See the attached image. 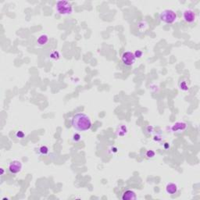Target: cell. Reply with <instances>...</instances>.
<instances>
[{
	"instance_id": "obj_1",
	"label": "cell",
	"mask_w": 200,
	"mask_h": 200,
	"mask_svg": "<svg viewBox=\"0 0 200 200\" xmlns=\"http://www.w3.org/2000/svg\"><path fill=\"white\" fill-rule=\"evenodd\" d=\"M72 127L78 131H85L89 130L91 127L90 117L85 113H79L75 114L72 118Z\"/></svg>"
},
{
	"instance_id": "obj_2",
	"label": "cell",
	"mask_w": 200,
	"mask_h": 200,
	"mask_svg": "<svg viewBox=\"0 0 200 200\" xmlns=\"http://www.w3.org/2000/svg\"><path fill=\"white\" fill-rule=\"evenodd\" d=\"M56 11L60 15H70L73 13V6L69 1H58L56 3Z\"/></svg>"
},
{
	"instance_id": "obj_9",
	"label": "cell",
	"mask_w": 200,
	"mask_h": 200,
	"mask_svg": "<svg viewBox=\"0 0 200 200\" xmlns=\"http://www.w3.org/2000/svg\"><path fill=\"white\" fill-rule=\"evenodd\" d=\"M177 185L174 183H168L166 186V192L170 195H174L177 193Z\"/></svg>"
},
{
	"instance_id": "obj_5",
	"label": "cell",
	"mask_w": 200,
	"mask_h": 200,
	"mask_svg": "<svg viewBox=\"0 0 200 200\" xmlns=\"http://www.w3.org/2000/svg\"><path fill=\"white\" fill-rule=\"evenodd\" d=\"M183 19L186 23H192L196 20V14L192 10H185L183 12Z\"/></svg>"
},
{
	"instance_id": "obj_15",
	"label": "cell",
	"mask_w": 200,
	"mask_h": 200,
	"mask_svg": "<svg viewBox=\"0 0 200 200\" xmlns=\"http://www.w3.org/2000/svg\"><path fill=\"white\" fill-rule=\"evenodd\" d=\"M146 156L148 158H153L155 156V152L153 150H148L146 152Z\"/></svg>"
},
{
	"instance_id": "obj_3",
	"label": "cell",
	"mask_w": 200,
	"mask_h": 200,
	"mask_svg": "<svg viewBox=\"0 0 200 200\" xmlns=\"http://www.w3.org/2000/svg\"><path fill=\"white\" fill-rule=\"evenodd\" d=\"M159 18L162 21L167 23H173L177 20V16L175 11L172 10H165L162 12Z\"/></svg>"
},
{
	"instance_id": "obj_7",
	"label": "cell",
	"mask_w": 200,
	"mask_h": 200,
	"mask_svg": "<svg viewBox=\"0 0 200 200\" xmlns=\"http://www.w3.org/2000/svg\"><path fill=\"white\" fill-rule=\"evenodd\" d=\"M187 125L186 123L185 122H177L171 127V131L173 132H182L185 130H186Z\"/></svg>"
},
{
	"instance_id": "obj_6",
	"label": "cell",
	"mask_w": 200,
	"mask_h": 200,
	"mask_svg": "<svg viewBox=\"0 0 200 200\" xmlns=\"http://www.w3.org/2000/svg\"><path fill=\"white\" fill-rule=\"evenodd\" d=\"M22 170V163L19 160H14L9 165V171L12 174H17Z\"/></svg>"
},
{
	"instance_id": "obj_14",
	"label": "cell",
	"mask_w": 200,
	"mask_h": 200,
	"mask_svg": "<svg viewBox=\"0 0 200 200\" xmlns=\"http://www.w3.org/2000/svg\"><path fill=\"white\" fill-rule=\"evenodd\" d=\"M39 152H40L42 155H46V154L49 152V148L45 146H42V147L39 149Z\"/></svg>"
},
{
	"instance_id": "obj_11",
	"label": "cell",
	"mask_w": 200,
	"mask_h": 200,
	"mask_svg": "<svg viewBox=\"0 0 200 200\" xmlns=\"http://www.w3.org/2000/svg\"><path fill=\"white\" fill-rule=\"evenodd\" d=\"M179 88H180V89L182 90V91H189V85H188V84H187L186 81L185 80H181V82H179Z\"/></svg>"
},
{
	"instance_id": "obj_18",
	"label": "cell",
	"mask_w": 200,
	"mask_h": 200,
	"mask_svg": "<svg viewBox=\"0 0 200 200\" xmlns=\"http://www.w3.org/2000/svg\"><path fill=\"white\" fill-rule=\"evenodd\" d=\"M17 136L20 138H23V137H24V133H23V131H18V132L17 133Z\"/></svg>"
},
{
	"instance_id": "obj_16",
	"label": "cell",
	"mask_w": 200,
	"mask_h": 200,
	"mask_svg": "<svg viewBox=\"0 0 200 200\" xmlns=\"http://www.w3.org/2000/svg\"><path fill=\"white\" fill-rule=\"evenodd\" d=\"M142 54H143V53L140 50H136L135 53H134L135 58H141L142 57Z\"/></svg>"
},
{
	"instance_id": "obj_12",
	"label": "cell",
	"mask_w": 200,
	"mask_h": 200,
	"mask_svg": "<svg viewBox=\"0 0 200 200\" xmlns=\"http://www.w3.org/2000/svg\"><path fill=\"white\" fill-rule=\"evenodd\" d=\"M127 127L125 125H121L117 129V135L120 136H124L127 133Z\"/></svg>"
},
{
	"instance_id": "obj_17",
	"label": "cell",
	"mask_w": 200,
	"mask_h": 200,
	"mask_svg": "<svg viewBox=\"0 0 200 200\" xmlns=\"http://www.w3.org/2000/svg\"><path fill=\"white\" fill-rule=\"evenodd\" d=\"M81 138H82V137H81V135H80L79 134H74V136H73V139H74V141H75V142L80 141Z\"/></svg>"
},
{
	"instance_id": "obj_10",
	"label": "cell",
	"mask_w": 200,
	"mask_h": 200,
	"mask_svg": "<svg viewBox=\"0 0 200 200\" xmlns=\"http://www.w3.org/2000/svg\"><path fill=\"white\" fill-rule=\"evenodd\" d=\"M49 36L47 35H45V34H43V35H41L37 39V43L38 44V45L40 46H43V45H46L48 42H49Z\"/></svg>"
},
{
	"instance_id": "obj_4",
	"label": "cell",
	"mask_w": 200,
	"mask_h": 200,
	"mask_svg": "<svg viewBox=\"0 0 200 200\" xmlns=\"http://www.w3.org/2000/svg\"><path fill=\"white\" fill-rule=\"evenodd\" d=\"M135 57H134V53L130 52V51H127L123 53L121 56V60L125 63L126 66H131L135 63Z\"/></svg>"
},
{
	"instance_id": "obj_8",
	"label": "cell",
	"mask_w": 200,
	"mask_h": 200,
	"mask_svg": "<svg viewBox=\"0 0 200 200\" xmlns=\"http://www.w3.org/2000/svg\"><path fill=\"white\" fill-rule=\"evenodd\" d=\"M121 198L123 200H134L137 198L135 192L131 190H127L123 193Z\"/></svg>"
},
{
	"instance_id": "obj_13",
	"label": "cell",
	"mask_w": 200,
	"mask_h": 200,
	"mask_svg": "<svg viewBox=\"0 0 200 200\" xmlns=\"http://www.w3.org/2000/svg\"><path fill=\"white\" fill-rule=\"evenodd\" d=\"M60 53H59L58 51H53L52 53H50V58L54 60H57L60 59Z\"/></svg>"
}]
</instances>
